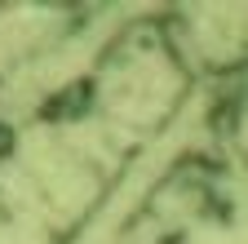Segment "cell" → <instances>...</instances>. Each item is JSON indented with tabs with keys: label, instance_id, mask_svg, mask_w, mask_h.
Returning <instances> with one entry per match:
<instances>
[{
	"label": "cell",
	"instance_id": "cell-1",
	"mask_svg": "<svg viewBox=\"0 0 248 244\" xmlns=\"http://www.w3.org/2000/svg\"><path fill=\"white\" fill-rule=\"evenodd\" d=\"M9 151H14V125H5V120H0V164L9 160Z\"/></svg>",
	"mask_w": 248,
	"mask_h": 244
}]
</instances>
